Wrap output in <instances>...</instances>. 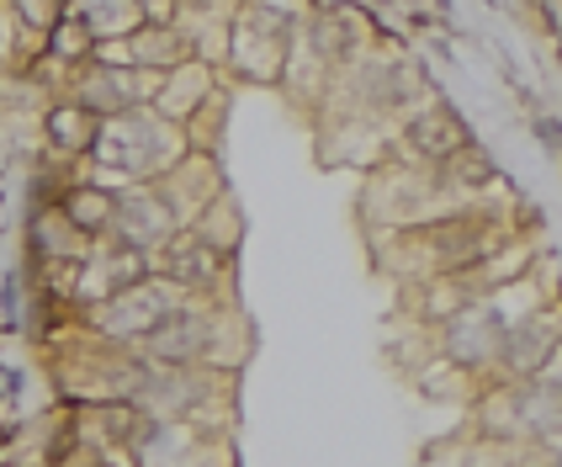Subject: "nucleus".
<instances>
[{
    "label": "nucleus",
    "mask_w": 562,
    "mask_h": 467,
    "mask_svg": "<svg viewBox=\"0 0 562 467\" xmlns=\"http://www.w3.org/2000/svg\"><path fill=\"white\" fill-rule=\"evenodd\" d=\"M69 213H75V223L95 229V223L106 219V197H95V191H80V197H69Z\"/></svg>",
    "instance_id": "nucleus-1"
}]
</instances>
